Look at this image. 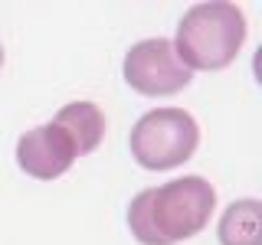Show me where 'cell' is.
Returning <instances> with one entry per match:
<instances>
[{
    "mask_svg": "<svg viewBox=\"0 0 262 245\" xmlns=\"http://www.w3.org/2000/svg\"><path fill=\"white\" fill-rule=\"evenodd\" d=\"M216 209V190L203 177H177L147 186L128 206V229L141 245H177L207 229Z\"/></svg>",
    "mask_w": 262,
    "mask_h": 245,
    "instance_id": "cell-1",
    "label": "cell"
},
{
    "mask_svg": "<svg viewBox=\"0 0 262 245\" xmlns=\"http://www.w3.org/2000/svg\"><path fill=\"white\" fill-rule=\"evenodd\" d=\"M243 43L246 13L236 4L213 0V4H196L180 16L174 53L190 72H220L239 56Z\"/></svg>",
    "mask_w": 262,
    "mask_h": 245,
    "instance_id": "cell-2",
    "label": "cell"
},
{
    "mask_svg": "<svg viewBox=\"0 0 262 245\" xmlns=\"http://www.w3.org/2000/svg\"><path fill=\"white\" fill-rule=\"evenodd\" d=\"M200 144V128L184 108H154L131 128V157L144 170H174L193 157Z\"/></svg>",
    "mask_w": 262,
    "mask_h": 245,
    "instance_id": "cell-3",
    "label": "cell"
},
{
    "mask_svg": "<svg viewBox=\"0 0 262 245\" xmlns=\"http://www.w3.org/2000/svg\"><path fill=\"white\" fill-rule=\"evenodd\" d=\"M190 79H193V72L177 59L174 43L164 36L141 39L125 56V82L147 98L177 95L190 85Z\"/></svg>",
    "mask_w": 262,
    "mask_h": 245,
    "instance_id": "cell-4",
    "label": "cell"
},
{
    "mask_svg": "<svg viewBox=\"0 0 262 245\" xmlns=\"http://www.w3.org/2000/svg\"><path fill=\"white\" fill-rule=\"evenodd\" d=\"M76 160V151H72V141L66 137V131L59 125H39L20 134L16 141V163L27 177L36 180H56L62 177L66 170Z\"/></svg>",
    "mask_w": 262,
    "mask_h": 245,
    "instance_id": "cell-5",
    "label": "cell"
},
{
    "mask_svg": "<svg viewBox=\"0 0 262 245\" xmlns=\"http://www.w3.org/2000/svg\"><path fill=\"white\" fill-rule=\"evenodd\" d=\"M53 125H59L66 131V137L72 141L76 157L92 154L105 137V114L92 102H72V105H66V108H59V114L53 118Z\"/></svg>",
    "mask_w": 262,
    "mask_h": 245,
    "instance_id": "cell-6",
    "label": "cell"
},
{
    "mask_svg": "<svg viewBox=\"0 0 262 245\" xmlns=\"http://www.w3.org/2000/svg\"><path fill=\"white\" fill-rule=\"evenodd\" d=\"M220 245H262V219L259 200L233 203L220 219Z\"/></svg>",
    "mask_w": 262,
    "mask_h": 245,
    "instance_id": "cell-7",
    "label": "cell"
},
{
    "mask_svg": "<svg viewBox=\"0 0 262 245\" xmlns=\"http://www.w3.org/2000/svg\"><path fill=\"white\" fill-rule=\"evenodd\" d=\"M0 65H4V46H0Z\"/></svg>",
    "mask_w": 262,
    "mask_h": 245,
    "instance_id": "cell-8",
    "label": "cell"
}]
</instances>
